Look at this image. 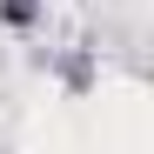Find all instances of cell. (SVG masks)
<instances>
[{
	"instance_id": "1",
	"label": "cell",
	"mask_w": 154,
	"mask_h": 154,
	"mask_svg": "<svg viewBox=\"0 0 154 154\" xmlns=\"http://www.w3.org/2000/svg\"><path fill=\"white\" fill-rule=\"evenodd\" d=\"M0 14L7 20H34V0H0Z\"/></svg>"
}]
</instances>
